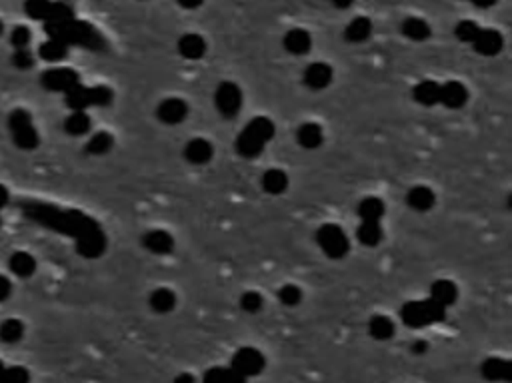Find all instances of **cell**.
I'll return each mask as SVG.
<instances>
[{
	"mask_svg": "<svg viewBox=\"0 0 512 383\" xmlns=\"http://www.w3.org/2000/svg\"><path fill=\"white\" fill-rule=\"evenodd\" d=\"M212 156H214V148L204 138H193L184 146V158H186V162L195 164V166L209 164L212 160Z\"/></svg>",
	"mask_w": 512,
	"mask_h": 383,
	"instance_id": "5bb4252c",
	"label": "cell"
},
{
	"mask_svg": "<svg viewBox=\"0 0 512 383\" xmlns=\"http://www.w3.org/2000/svg\"><path fill=\"white\" fill-rule=\"evenodd\" d=\"M410 352H412L414 355L426 354V352H428V341H424V339H416V341H412Z\"/></svg>",
	"mask_w": 512,
	"mask_h": 383,
	"instance_id": "f6af8a7d",
	"label": "cell"
},
{
	"mask_svg": "<svg viewBox=\"0 0 512 383\" xmlns=\"http://www.w3.org/2000/svg\"><path fill=\"white\" fill-rule=\"evenodd\" d=\"M8 267L18 278H31L36 272V260L29 251H15L8 260Z\"/></svg>",
	"mask_w": 512,
	"mask_h": 383,
	"instance_id": "484cf974",
	"label": "cell"
},
{
	"mask_svg": "<svg viewBox=\"0 0 512 383\" xmlns=\"http://www.w3.org/2000/svg\"><path fill=\"white\" fill-rule=\"evenodd\" d=\"M472 46H474V50L479 54H482V56H497L498 52L502 50V46H504V38H502V34L497 32V30L481 29V32L474 38Z\"/></svg>",
	"mask_w": 512,
	"mask_h": 383,
	"instance_id": "4fadbf2b",
	"label": "cell"
},
{
	"mask_svg": "<svg viewBox=\"0 0 512 383\" xmlns=\"http://www.w3.org/2000/svg\"><path fill=\"white\" fill-rule=\"evenodd\" d=\"M283 45H285V48H287L290 54H294V56H304V54H308L310 48H313V38H310V34H308L306 30L292 29L285 34Z\"/></svg>",
	"mask_w": 512,
	"mask_h": 383,
	"instance_id": "d6986e66",
	"label": "cell"
},
{
	"mask_svg": "<svg viewBox=\"0 0 512 383\" xmlns=\"http://www.w3.org/2000/svg\"><path fill=\"white\" fill-rule=\"evenodd\" d=\"M186 116H188V104L182 98H166L156 108V118L163 124H168V126L182 124Z\"/></svg>",
	"mask_w": 512,
	"mask_h": 383,
	"instance_id": "9c48e42d",
	"label": "cell"
},
{
	"mask_svg": "<svg viewBox=\"0 0 512 383\" xmlns=\"http://www.w3.org/2000/svg\"><path fill=\"white\" fill-rule=\"evenodd\" d=\"M8 130L13 134V140L20 150H34L40 144V136L34 128L31 112L27 110H15L8 116Z\"/></svg>",
	"mask_w": 512,
	"mask_h": 383,
	"instance_id": "277c9868",
	"label": "cell"
},
{
	"mask_svg": "<svg viewBox=\"0 0 512 383\" xmlns=\"http://www.w3.org/2000/svg\"><path fill=\"white\" fill-rule=\"evenodd\" d=\"M31 30L27 26H15L10 32V45L15 46V50L18 48H29L31 45Z\"/></svg>",
	"mask_w": 512,
	"mask_h": 383,
	"instance_id": "b9f144b4",
	"label": "cell"
},
{
	"mask_svg": "<svg viewBox=\"0 0 512 383\" xmlns=\"http://www.w3.org/2000/svg\"><path fill=\"white\" fill-rule=\"evenodd\" d=\"M2 32H4V22L0 20V36H2Z\"/></svg>",
	"mask_w": 512,
	"mask_h": 383,
	"instance_id": "f5cc1de1",
	"label": "cell"
},
{
	"mask_svg": "<svg viewBox=\"0 0 512 383\" xmlns=\"http://www.w3.org/2000/svg\"><path fill=\"white\" fill-rule=\"evenodd\" d=\"M278 299H280V304L287 306V308H296V306L302 302V290L299 286H294V283H287V286L280 288Z\"/></svg>",
	"mask_w": 512,
	"mask_h": 383,
	"instance_id": "ab89813d",
	"label": "cell"
},
{
	"mask_svg": "<svg viewBox=\"0 0 512 383\" xmlns=\"http://www.w3.org/2000/svg\"><path fill=\"white\" fill-rule=\"evenodd\" d=\"M482 377L490 383H509L512 377V366L509 359L502 357H488L481 366Z\"/></svg>",
	"mask_w": 512,
	"mask_h": 383,
	"instance_id": "30bf717a",
	"label": "cell"
},
{
	"mask_svg": "<svg viewBox=\"0 0 512 383\" xmlns=\"http://www.w3.org/2000/svg\"><path fill=\"white\" fill-rule=\"evenodd\" d=\"M6 204H8V190L0 184V210L6 206Z\"/></svg>",
	"mask_w": 512,
	"mask_h": 383,
	"instance_id": "816d5d0a",
	"label": "cell"
},
{
	"mask_svg": "<svg viewBox=\"0 0 512 383\" xmlns=\"http://www.w3.org/2000/svg\"><path fill=\"white\" fill-rule=\"evenodd\" d=\"M479 32H481V26H479L476 22H472V20H460V22L456 24V29H454V36H456L460 42L472 45L474 38L479 36Z\"/></svg>",
	"mask_w": 512,
	"mask_h": 383,
	"instance_id": "f35d334b",
	"label": "cell"
},
{
	"mask_svg": "<svg viewBox=\"0 0 512 383\" xmlns=\"http://www.w3.org/2000/svg\"><path fill=\"white\" fill-rule=\"evenodd\" d=\"M174 383H196V377L193 373H188V371H182V373H179L174 377Z\"/></svg>",
	"mask_w": 512,
	"mask_h": 383,
	"instance_id": "c3c4849f",
	"label": "cell"
},
{
	"mask_svg": "<svg viewBox=\"0 0 512 383\" xmlns=\"http://www.w3.org/2000/svg\"><path fill=\"white\" fill-rule=\"evenodd\" d=\"M370 34H372V22L366 16H356L345 29V38L347 42H352V45H361L364 40H368Z\"/></svg>",
	"mask_w": 512,
	"mask_h": 383,
	"instance_id": "7402d4cb",
	"label": "cell"
},
{
	"mask_svg": "<svg viewBox=\"0 0 512 383\" xmlns=\"http://www.w3.org/2000/svg\"><path fill=\"white\" fill-rule=\"evenodd\" d=\"M8 295H10V281L6 280L4 276H0V299H4Z\"/></svg>",
	"mask_w": 512,
	"mask_h": 383,
	"instance_id": "bcb514c9",
	"label": "cell"
},
{
	"mask_svg": "<svg viewBox=\"0 0 512 383\" xmlns=\"http://www.w3.org/2000/svg\"><path fill=\"white\" fill-rule=\"evenodd\" d=\"M400 32L407 36L408 40H414V42H422V40H428L432 36V29L426 20L416 18V16H410L402 22Z\"/></svg>",
	"mask_w": 512,
	"mask_h": 383,
	"instance_id": "d4e9b609",
	"label": "cell"
},
{
	"mask_svg": "<svg viewBox=\"0 0 512 383\" xmlns=\"http://www.w3.org/2000/svg\"><path fill=\"white\" fill-rule=\"evenodd\" d=\"M40 84L50 92H62L66 94L68 90L80 84V76L73 70V68H64V66H57L50 68L40 76Z\"/></svg>",
	"mask_w": 512,
	"mask_h": 383,
	"instance_id": "ba28073f",
	"label": "cell"
},
{
	"mask_svg": "<svg viewBox=\"0 0 512 383\" xmlns=\"http://www.w3.org/2000/svg\"><path fill=\"white\" fill-rule=\"evenodd\" d=\"M354 4V0H332V6L338 8V10H347Z\"/></svg>",
	"mask_w": 512,
	"mask_h": 383,
	"instance_id": "681fc988",
	"label": "cell"
},
{
	"mask_svg": "<svg viewBox=\"0 0 512 383\" xmlns=\"http://www.w3.org/2000/svg\"><path fill=\"white\" fill-rule=\"evenodd\" d=\"M244 132L255 136L256 140H260L262 144H269L272 138H274V122L266 116H258L253 118L246 126H244Z\"/></svg>",
	"mask_w": 512,
	"mask_h": 383,
	"instance_id": "4316f807",
	"label": "cell"
},
{
	"mask_svg": "<svg viewBox=\"0 0 512 383\" xmlns=\"http://www.w3.org/2000/svg\"><path fill=\"white\" fill-rule=\"evenodd\" d=\"M46 32L50 38L61 40L66 46L76 45L91 48V50H105L106 40L98 30L91 26L89 22H80V20H66L61 24H46Z\"/></svg>",
	"mask_w": 512,
	"mask_h": 383,
	"instance_id": "6da1fadb",
	"label": "cell"
},
{
	"mask_svg": "<svg viewBox=\"0 0 512 383\" xmlns=\"http://www.w3.org/2000/svg\"><path fill=\"white\" fill-rule=\"evenodd\" d=\"M76 250L80 256L84 258H98L103 256V251L106 250V237L105 234L96 228L89 234H84L82 237L76 240Z\"/></svg>",
	"mask_w": 512,
	"mask_h": 383,
	"instance_id": "9a60e30c",
	"label": "cell"
},
{
	"mask_svg": "<svg viewBox=\"0 0 512 383\" xmlns=\"http://www.w3.org/2000/svg\"><path fill=\"white\" fill-rule=\"evenodd\" d=\"M356 212H359L362 221H380L382 216H384V212H386V206L377 196H368V198L361 200Z\"/></svg>",
	"mask_w": 512,
	"mask_h": 383,
	"instance_id": "f1b7e54d",
	"label": "cell"
},
{
	"mask_svg": "<svg viewBox=\"0 0 512 383\" xmlns=\"http://www.w3.org/2000/svg\"><path fill=\"white\" fill-rule=\"evenodd\" d=\"M206 40L196 34V32H188V34H182L181 40H179V52H181L182 58L186 60H200L206 54Z\"/></svg>",
	"mask_w": 512,
	"mask_h": 383,
	"instance_id": "e0dca14e",
	"label": "cell"
},
{
	"mask_svg": "<svg viewBox=\"0 0 512 383\" xmlns=\"http://www.w3.org/2000/svg\"><path fill=\"white\" fill-rule=\"evenodd\" d=\"M38 54L40 58L46 62H61L68 56V46L61 42V40H54V38H48L46 42L40 45L38 48Z\"/></svg>",
	"mask_w": 512,
	"mask_h": 383,
	"instance_id": "e575fe53",
	"label": "cell"
},
{
	"mask_svg": "<svg viewBox=\"0 0 512 383\" xmlns=\"http://www.w3.org/2000/svg\"><path fill=\"white\" fill-rule=\"evenodd\" d=\"M317 244L332 260L345 258L348 250H350L348 236L345 234V230L340 226H336V224H324V226L318 228Z\"/></svg>",
	"mask_w": 512,
	"mask_h": 383,
	"instance_id": "5b68a950",
	"label": "cell"
},
{
	"mask_svg": "<svg viewBox=\"0 0 512 383\" xmlns=\"http://www.w3.org/2000/svg\"><path fill=\"white\" fill-rule=\"evenodd\" d=\"M468 102V88L458 82V80H449L444 84H440V102L442 106L451 108V110H458Z\"/></svg>",
	"mask_w": 512,
	"mask_h": 383,
	"instance_id": "8fae6325",
	"label": "cell"
},
{
	"mask_svg": "<svg viewBox=\"0 0 512 383\" xmlns=\"http://www.w3.org/2000/svg\"><path fill=\"white\" fill-rule=\"evenodd\" d=\"M112 98H114L112 90L106 88V86L86 88L82 84H78L64 94V100H66V106L70 108V112H86L92 106L105 108V106L112 104Z\"/></svg>",
	"mask_w": 512,
	"mask_h": 383,
	"instance_id": "3957f363",
	"label": "cell"
},
{
	"mask_svg": "<svg viewBox=\"0 0 512 383\" xmlns=\"http://www.w3.org/2000/svg\"><path fill=\"white\" fill-rule=\"evenodd\" d=\"M13 64L18 70H29L34 66V56L29 48H18L13 52Z\"/></svg>",
	"mask_w": 512,
	"mask_h": 383,
	"instance_id": "7bdbcfd3",
	"label": "cell"
},
{
	"mask_svg": "<svg viewBox=\"0 0 512 383\" xmlns=\"http://www.w3.org/2000/svg\"><path fill=\"white\" fill-rule=\"evenodd\" d=\"M114 146V138L108 132L92 134L91 140L86 142V154L91 156H105Z\"/></svg>",
	"mask_w": 512,
	"mask_h": 383,
	"instance_id": "d590c367",
	"label": "cell"
},
{
	"mask_svg": "<svg viewBox=\"0 0 512 383\" xmlns=\"http://www.w3.org/2000/svg\"><path fill=\"white\" fill-rule=\"evenodd\" d=\"M412 98L421 106H437L440 102V84L435 80H422L412 90Z\"/></svg>",
	"mask_w": 512,
	"mask_h": 383,
	"instance_id": "cb8c5ba5",
	"label": "cell"
},
{
	"mask_svg": "<svg viewBox=\"0 0 512 383\" xmlns=\"http://www.w3.org/2000/svg\"><path fill=\"white\" fill-rule=\"evenodd\" d=\"M444 318H446V310L430 297L419 302H407L400 310V320L410 329H422L428 325L440 324Z\"/></svg>",
	"mask_w": 512,
	"mask_h": 383,
	"instance_id": "7a4b0ae2",
	"label": "cell"
},
{
	"mask_svg": "<svg viewBox=\"0 0 512 383\" xmlns=\"http://www.w3.org/2000/svg\"><path fill=\"white\" fill-rule=\"evenodd\" d=\"M382 236H384V232H382L380 221H362L359 230H356V240L366 248L378 246L382 242Z\"/></svg>",
	"mask_w": 512,
	"mask_h": 383,
	"instance_id": "4dcf8cb0",
	"label": "cell"
},
{
	"mask_svg": "<svg viewBox=\"0 0 512 383\" xmlns=\"http://www.w3.org/2000/svg\"><path fill=\"white\" fill-rule=\"evenodd\" d=\"M142 246L156 256H166L174 250V240L166 230H151L142 236Z\"/></svg>",
	"mask_w": 512,
	"mask_h": 383,
	"instance_id": "2e32d148",
	"label": "cell"
},
{
	"mask_svg": "<svg viewBox=\"0 0 512 383\" xmlns=\"http://www.w3.org/2000/svg\"><path fill=\"white\" fill-rule=\"evenodd\" d=\"M332 72L331 64L326 62H313L306 70H304V84L310 90H324L326 86H331L332 82Z\"/></svg>",
	"mask_w": 512,
	"mask_h": 383,
	"instance_id": "7c38bea8",
	"label": "cell"
},
{
	"mask_svg": "<svg viewBox=\"0 0 512 383\" xmlns=\"http://www.w3.org/2000/svg\"><path fill=\"white\" fill-rule=\"evenodd\" d=\"M241 308L246 313H258L264 308V297L258 292H244L241 297Z\"/></svg>",
	"mask_w": 512,
	"mask_h": 383,
	"instance_id": "60d3db41",
	"label": "cell"
},
{
	"mask_svg": "<svg viewBox=\"0 0 512 383\" xmlns=\"http://www.w3.org/2000/svg\"><path fill=\"white\" fill-rule=\"evenodd\" d=\"M264 146H266V144H262L260 140H256L255 136L246 134L244 130H242V132L239 134V138H236V152L241 154L242 158H246V160L258 158V156L264 152Z\"/></svg>",
	"mask_w": 512,
	"mask_h": 383,
	"instance_id": "d6a6232c",
	"label": "cell"
},
{
	"mask_svg": "<svg viewBox=\"0 0 512 383\" xmlns=\"http://www.w3.org/2000/svg\"><path fill=\"white\" fill-rule=\"evenodd\" d=\"M176 302H179L176 294L172 290H168V288H156L151 294V297H149L151 310L154 313H160V315L170 313V311L174 310L176 308Z\"/></svg>",
	"mask_w": 512,
	"mask_h": 383,
	"instance_id": "603a6c76",
	"label": "cell"
},
{
	"mask_svg": "<svg viewBox=\"0 0 512 383\" xmlns=\"http://www.w3.org/2000/svg\"><path fill=\"white\" fill-rule=\"evenodd\" d=\"M73 18H75V10H73L70 4H66V2H52L48 18H46V24H61V22L73 20Z\"/></svg>",
	"mask_w": 512,
	"mask_h": 383,
	"instance_id": "8d00e7d4",
	"label": "cell"
},
{
	"mask_svg": "<svg viewBox=\"0 0 512 383\" xmlns=\"http://www.w3.org/2000/svg\"><path fill=\"white\" fill-rule=\"evenodd\" d=\"M0 228H2V218H0Z\"/></svg>",
	"mask_w": 512,
	"mask_h": 383,
	"instance_id": "db71d44e",
	"label": "cell"
},
{
	"mask_svg": "<svg viewBox=\"0 0 512 383\" xmlns=\"http://www.w3.org/2000/svg\"><path fill=\"white\" fill-rule=\"evenodd\" d=\"M0 336H2V339H6V341H16V339H20V336H22V324L16 322V320L4 322L2 327H0Z\"/></svg>",
	"mask_w": 512,
	"mask_h": 383,
	"instance_id": "ee69618b",
	"label": "cell"
},
{
	"mask_svg": "<svg viewBox=\"0 0 512 383\" xmlns=\"http://www.w3.org/2000/svg\"><path fill=\"white\" fill-rule=\"evenodd\" d=\"M296 140L302 148L306 150H317L322 146L324 142V132L322 128L318 126L317 122H304L299 126V132H296Z\"/></svg>",
	"mask_w": 512,
	"mask_h": 383,
	"instance_id": "44dd1931",
	"label": "cell"
},
{
	"mask_svg": "<svg viewBox=\"0 0 512 383\" xmlns=\"http://www.w3.org/2000/svg\"><path fill=\"white\" fill-rule=\"evenodd\" d=\"M288 188V176L285 170L280 168H272L262 174V190L272 196H278Z\"/></svg>",
	"mask_w": 512,
	"mask_h": 383,
	"instance_id": "f546056e",
	"label": "cell"
},
{
	"mask_svg": "<svg viewBox=\"0 0 512 383\" xmlns=\"http://www.w3.org/2000/svg\"><path fill=\"white\" fill-rule=\"evenodd\" d=\"M52 2L50 0H27L24 2V13L31 16L32 20H45L48 18Z\"/></svg>",
	"mask_w": 512,
	"mask_h": 383,
	"instance_id": "74e56055",
	"label": "cell"
},
{
	"mask_svg": "<svg viewBox=\"0 0 512 383\" xmlns=\"http://www.w3.org/2000/svg\"><path fill=\"white\" fill-rule=\"evenodd\" d=\"M92 120L86 112H70L64 120V130L70 136H84L91 132Z\"/></svg>",
	"mask_w": 512,
	"mask_h": 383,
	"instance_id": "836d02e7",
	"label": "cell"
},
{
	"mask_svg": "<svg viewBox=\"0 0 512 383\" xmlns=\"http://www.w3.org/2000/svg\"><path fill=\"white\" fill-rule=\"evenodd\" d=\"M394 322H392L389 315H382V313H377L370 318L368 322V334L370 338L377 339V341H389L394 336Z\"/></svg>",
	"mask_w": 512,
	"mask_h": 383,
	"instance_id": "83f0119b",
	"label": "cell"
},
{
	"mask_svg": "<svg viewBox=\"0 0 512 383\" xmlns=\"http://www.w3.org/2000/svg\"><path fill=\"white\" fill-rule=\"evenodd\" d=\"M176 2L181 4L182 8H186V10H195L198 6H202L204 0H176Z\"/></svg>",
	"mask_w": 512,
	"mask_h": 383,
	"instance_id": "7dc6e473",
	"label": "cell"
},
{
	"mask_svg": "<svg viewBox=\"0 0 512 383\" xmlns=\"http://www.w3.org/2000/svg\"><path fill=\"white\" fill-rule=\"evenodd\" d=\"M476 8H490V6H495L498 0H470Z\"/></svg>",
	"mask_w": 512,
	"mask_h": 383,
	"instance_id": "f907efd6",
	"label": "cell"
},
{
	"mask_svg": "<svg viewBox=\"0 0 512 383\" xmlns=\"http://www.w3.org/2000/svg\"><path fill=\"white\" fill-rule=\"evenodd\" d=\"M407 204L414 212H428L437 204V196L428 186H414L407 194Z\"/></svg>",
	"mask_w": 512,
	"mask_h": 383,
	"instance_id": "ffe728a7",
	"label": "cell"
},
{
	"mask_svg": "<svg viewBox=\"0 0 512 383\" xmlns=\"http://www.w3.org/2000/svg\"><path fill=\"white\" fill-rule=\"evenodd\" d=\"M230 368L236 373H241L244 380H250V377H256L264 371L266 357L260 350H256L253 345H244V347H239L234 352L232 359H230Z\"/></svg>",
	"mask_w": 512,
	"mask_h": 383,
	"instance_id": "8992f818",
	"label": "cell"
},
{
	"mask_svg": "<svg viewBox=\"0 0 512 383\" xmlns=\"http://www.w3.org/2000/svg\"><path fill=\"white\" fill-rule=\"evenodd\" d=\"M214 106L225 118H234L242 108V90L234 82H220L214 92Z\"/></svg>",
	"mask_w": 512,
	"mask_h": 383,
	"instance_id": "52a82bcc",
	"label": "cell"
},
{
	"mask_svg": "<svg viewBox=\"0 0 512 383\" xmlns=\"http://www.w3.org/2000/svg\"><path fill=\"white\" fill-rule=\"evenodd\" d=\"M248 380H244L241 373H236L234 369L223 368V366H214L209 371H204L202 375V383H246Z\"/></svg>",
	"mask_w": 512,
	"mask_h": 383,
	"instance_id": "1f68e13d",
	"label": "cell"
},
{
	"mask_svg": "<svg viewBox=\"0 0 512 383\" xmlns=\"http://www.w3.org/2000/svg\"><path fill=\"white\" fill-rule=\"evenodd\" d=\"M428 297L435 299L438 306H442L444 310H449L458 299V288L451 280H437L430 286V295Z\"/></svg>",
	"mask_w": 512,
	"mask_h": 383,
	"instance_id": "ac0fdd59",
	"label": "cell"
}]
</instances>
